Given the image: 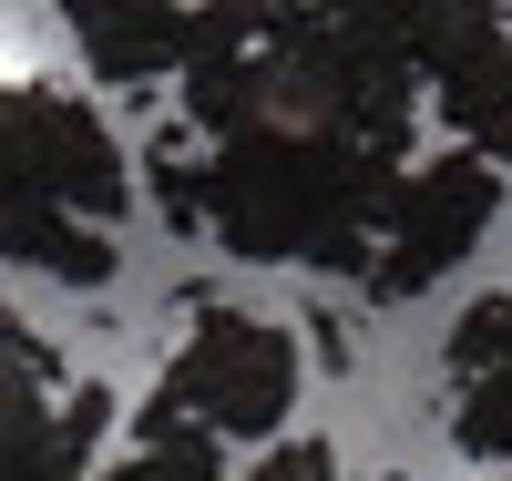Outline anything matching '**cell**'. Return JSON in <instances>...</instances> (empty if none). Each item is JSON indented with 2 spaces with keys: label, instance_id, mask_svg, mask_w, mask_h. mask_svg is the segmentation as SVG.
Wrapping results in <instances>:
<instances>
[{
  "label": "cell",
  "instance_id": "52a82bcc",
  "mask_svg": "<svg viewBox=\"0 0 512 481\" xmlns=\"http://www.w3.org/2000/svg\"><path fill=\"white\" fill-rule=\"evenodd\" d=\"M103 82H164L195 41V0H52Z\"/></svg>",
  "mask_w": 512,
  "mask_h": 481
},
{
  "label": "cell",
  "instance_id": "6da1fadb",
  "mask_svg": "<svg viewBox=\"0 0 512 481\" xmlns=\"http://www.w3.org/2000/svg\"><path fill=\"white\" fill-rule=\"evenodd\" d=\"M420 62L359 0H195L185 123L216 154V226L236 256L369 267L410 174Z\"/></svg>",
  "mask_w": 512,
  "mask_h": 481
},
{
  "label": "cell",
  "instance_id": "7a4b0ae2",
  "mask_svg": "<svg viewBox=\"0 0 512 481\" xmlns=\"http://www.w3.org/2000/svg\"><path fill=\"white\" fill-rule=\"evenodd\" d=\"M11 195L0 236L11 267L52 287H113V226L134 215V164L72 82H11Z\"/></svg>",
  "mask_w": 512,
  "mask_h": 481
},
{
  "label": "cell",
  "instance_id": "9c48e42d",
  "mask_svg": "<svg viewBox=\"0 0 512 481\" xmlns=\"http://www.w3.org/2000/svg\"><path fill=\"white\" fill-rule=\"evenodd\" d=\"M113 481H226V461H216V430H195V420H144L134 461H123Z\"/></svg>",
  "mask_w": 512,
  "mask_h": 481
},
{
  "label": "cell",
  "instance_id": "8992f818",
  "mask_svg": "<svg viewBox=\"0 0 512 481\" xmlns=\"http://www.w3.org/2000/svg\"><path fill=\"white\" fill-rule=\"evenodd\" d=\"M441 369H451V389H461V400H451L461 451L512 471V287H502V297H482V308L451 328Z\"/></svg>",
  "mask_w": 512,
  "mask_h": 481
},
{
  "label": "cell",
  "instance_id": "3957f363",
  "mask_svg": "<svg viewBox=\"0 0 512 481\" xmlns=\"http://www.w3.org/2000/svg\"><path fill=\"white\" fill-rule=\"evenodd\" d=\"M297 379H308V348L256 308H205L185 328V348L164 359L144 420H195L216 441H277V420L297 410Z\"/></svg>",
  "mask_w": 512,
  "mask_h": 481
},
{
  "label": "cell",
  "instance_id": "30bf717a",
  "mask_svg": "<svg viewBox=\"0 0 512 481\" xmlns=\"http://www.w3.org/2000/svg\"><path fill=\"white\" fill-rule=\"evenodd\" d=\"M256 481H338V461H328V441H287V451H267Z\"/></svg>",
  "mask_w": 512,
  "mask_h": 481
},
{
  "label": "cell",
  "instance_id": "ba28073f",
  "mask_svg": "<svg viewBox=\"0 0 512 481\" xmlns=\"http://www.w3.org/2000/svg\"><path fill=\"white\" fill-rule=\"evenodd\" d=\"M431 103H441V123H451L482 164L512 174V21L482 31L472 52H451V62L431 72Z\"/></svg>",
  "mask_w": 512,
  "mask_h": 481
},
{
  "label": "cell",
  "instance_id": "277c9868",
  "mask_svg": "<svg viewBox=\"0 0 512 481\" xmlns=\"http://www.w3.org/2000/svg\"><path fill=\"white\" fill-rule=\"evenodd\" d=\"M502 215V164H482L472 144L451 154H420L400 174L390 215H379V246H369V297H420L431 277H451L461 256L492 236Z\"/></svg>",
  "mask_w": 512,
  "mask_h": 481
},
{
  "label": "cell",
  "instance_id": "5b68a950",
  "mask_svg": "<svg viewBox=\"0 0 512 481\" xmlns=\"http://www.w3.org/2000/svg\"><path fill=\"white\" fill-rule=\"evenodd\" d=\"M0 379H11V410H0V481H82L113 400L93 379H72L62 348L41 328H21V318H11V348H0Z\"/></svg>",
  "mask_w": 512,
  "mask_h": 481
}]
</instances>
